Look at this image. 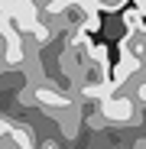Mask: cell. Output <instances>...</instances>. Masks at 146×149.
I'll return each mask as SVG.
<instances>
[{
  "label": "cell",
  "mask_w": 146,
  "mask_h": 149,
  "mask_svg": "<svg viewBox=\"0 0 146 149\" xmlns=\"http://www.w3.org/2000/svg\"><path fill=\"white\" fill-rule=\"evenodd\" d=\"M101 110H104V117H107V120H114V123H130V120H133L136 104L130 101V97H124V94H110V97H104Z\"/></svg>",
  "instance_id": "6da1fadb"
},
{
  "label": "cell",
  "mask_w": 146,
  "mask_h": 149,
  "mask_svg": "<svg viewBox=\"0 0 146 149\" xmlns=\"http://www.w3.org/2000/svg\"><path fill=\"white\" fill-rule=\"evenodd\" d=\"M94 3H97V10H120L127 0H94Z\"/></svg>",
  "instance_id": "52a82bcc"
},
{
  "label": "cell",
  "mask_w": 146,
  "mask_h": 149,
  "mask_svg": "<svg viewBox=\"0 0 146 149\" xmlns=\"http://www.w3.org/2000/svg\"><path fill=\"white\" fill-rule=\"evenodd\" d=\"M124 26H127V33H146V13L136 7L124 10Z\"/></svg>",
  "instance_id": "5b68a950"
},
{
  "label": "cell",
  "mask_w": 146,
  "mask_h": 149,
  "mask_svg": "<svg viewBox=\"0 0 146 149\" xmlns=\"http://www.w3.org/2000/svg\"><path fill=\"white\" fill-rule=\"evenodd\" d=\"M120 55L146 62V33H124V39H120Z\"/></svg>",
  "instance_id": "3957f363"
},
{
  "label": "cell",
  "mask_w": 146,
  "mask_h": 149,
  "mask_svg": "<svg viewBox=\"0 0 146 149\" xmlns=\"http://www.w3.org/2000/svg\"><path fill=\"white\" fill-rule=\"evenodd\" d=\"M140 71H143V62H140V58H124V55H120V62L110 68V88L120 91V88H124L133 74H140Z\"/></svg>",
  "instance_id": "7a4b0ae2"
},
{
  "label": "cell",
  "mask_w": 146,
  "mask_h": 149,
  "mask_svg": "<svg viewBox=\"0 0 146 149\" xmlns=\"http://www.w3.org/2000/svg\"><path fill=\"white\" fill-rule=\"evenodd\" d=\"M36 104H42V107H52V110H68L71 107V97L68 94H59V91H52V88H36Z\"/></svg>",
  "instance_id": "277c9868"
},
{
  "label": "cell",
  "mask_w": 146,
  "mask_h": 149,
  "mask_svg": "<svg viewBox=\"0 0 146 149\" xmlns=\"http://www.w3.org/2000/svg\"><path fill=\"white\" fill-rule=\"evenodd\" d=\"M10 133H13L10 139H13L20 149H33V136H29L26 130H23V127H10Z\"/></svg>",
  "instance_id": "8992f818"
},
{
  "label": "cell",
  "mask_w": 146,
  "mask_h": 149,
  "mask_svg": "<svg viewBox=\"0 0 146 149\" xmlns=\"http://www.w3.org/2000/svg\"><path fill=\"white\" fill-rule=\"evenodd\" d=\"M133 7H136V10H143V13H146V0H133Z\"/></svg>",
  "instance_id": "ba28073f"
},
{
  "label": "cell",
  "mask_w": 146,
  "mask_h": 149,
  "mask_svg": "<svg viewBox=\"0 0 146 149\" xmlns=\"http://www.w3.org/2000/svg\"><path fill=\"white\" fill-rule=\"evenodd\" d=\"M33 3H39V7H45V3H49V0H33Z\"/></svg>",
  "instance_id": "9c48e42d"
}]
</instances>
